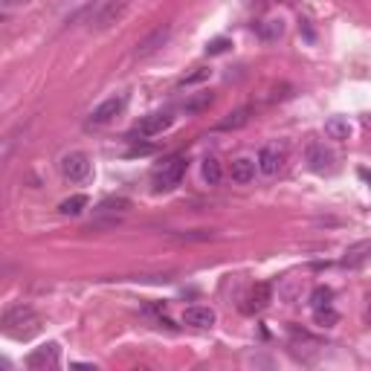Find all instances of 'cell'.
Instances as JSON below:
<instances>
[{"label": "cell", "mask_w": 371, "mask_h": 371, "mask_svg": "<svg viewBox=\"0 0 371 371\" xmlns=\"http://www.w3.org/2000/svg\"><path fill=\"white\" fill-rule=\"evenodd\" d=\"M201 174H203V180H206L209 186H217V183L224 180V168H221V163H217V157H203Z\"/></svg>", "instance_id": "obj_18"}, {"label": "cell", "mask_w": 371, "mask_h": 371, "mask_svg": "<svg viewBox=\"0 0 371 371\" xmlns=\"http://www.w3.org/2000/svg\"><path fill=\"white\" fill-rule=\"evenodd\" d=\"M125 12H128V0H102V4H96V9L87 15V24L96 32L111 29L114 24H119L125 18Z\"/></svg>", "instance_id": "obj_3"}, {"label": "cell", "mask_w": 371, "mask_h": 371, "mask_svg": "<svg viewBox=\"0 0 371 371\" xmlns=\"http://www.w3.org/2000/svg\"><path fill=\"white\" fill-rule=\"evenodd\" d=\"M0 4H4V9H12V6H18L20 0H0Z\"/></svg>", "instance_id": "obj_28"}, {"label": "cell", "mask_w": 371, "mask_h": 371, "mask_svg": "<svg viewBox=\"0 0 371 371\" xmlns=\"http://www.w3.org/2000/svg\"><path fill=\"white\" fill-rule=\"evenodd\" d=\"M229 47H232L229 38H215V41H209L206 55H224V53H229Z\"/></svg>", "instance_id": "obj_26"}, {"label": "cell", "mask_w": 371, "mask_h": 371, "mask_svg": "<svg viewBox=\"0 0 371 371\" xmlns=\"http://www.w3.org/2000/svg\"><path fill=\"white\" fill-rule=\"evenodd\" d=\"M212 76V70L209 67H198L194 73H189L186 79H180V87H191V84H201V81H206Z\"/></svg>", "instance_id": "obj_25"}, {"label": "cell", "mask_w": 371, "mask_h": 371, "mask_svg": "<svg viewBox=\"0 0 371 371\" xmlns=\"http://www.w3.org/2000/svg\"><path fill=\"white\" fill-rule=\"evenodd\" d=\"M171 238H174V241L191 244V241H212L215 232H209V229H191V232H171Z\"/></svg>", "instance_id": "obj_23"}, {"label": "cell", "mask_w": 371, "mask_h": 371, "mask_svg": "<svg viewBox=\"0 0 371 371\" xmlns=\"http://www.w3.org/2000/svg\"><path fill=\"white\" fill-rule=\"evenodd\" d=\"M171 122H174V116H171L168 111L148 114V116L140 119V125L134 128V134H137V137H157V134H163V130L171 128Z\"/></svg>", "instance_id": "obj_9"}, {"label": "cell", "mask_w": 371, "mask_h": 371, "mask_svg": "<svg viewBox=\"0 0 371 371\" xmlns=\"http://www.w3.org/2000/svg\"><path fill=\"white\" fill-rule=\"evenodd\" d=\"M304 163H308L311 171L325 174V171H331V168H334V154H331V151L325 148L322 142H311L308 151H304Z\"/></svg>", "instance_id": "obj_10"}, {"label": "cell", "mask_w": 371, "mask_h": 371, "mask_svg": "<svg viewBox=\"0 0 371 371\" xmlns=\"http://www.w3.org/2000/svg\"><path fill=\"white\" fill-rule=\"evenodd\" d=\"M255 171H258V163H255V160H250V157H238V160L229 166V177H232V183L247 186V183L255 180Z\"/></svg>", "instance_id": "obj_13"}, {"label": "cell", "mask_w": 371, "mask_h": 371, "mask_svg": "<svg viewBox=\"0 0 371 371\" xmlns=\"http://www.w3.org/2000/svg\"><path fill=\"white\" fill-rule=\"evenodd\" d=\"M38 328H41V319L29 304H15V308L4 313V331L15 339H29L32 334H38Z\"/></svg>", "instance_id": "obj_1"}, {"label": "cell", "mask_w": 371, "mask_h": 371, "mask_svg": "<svg viewBox=\"0 0 371 371\" xmlns=\"http://www.w3.org/2000/svg\"><path fill=\"white\" fill-rule=\"evenodd\" d=\"M171 32H174V24H160V27H154L151 29L140 43H137V50H134V58H140V61H145V58H151V55H157L166 43H168V38H171Z\"/></svg>", "instance_id": "obj_4"}, {"label": "cell", "mask_w": 371, "mask_h": 371, "mask_svg": "<svg viewBox=\"0 0 371 371\" xmlns=\"http://www.w3.org/2000/svg\"><path fill=\"white\" fill-rule=\"evenodd\" d=\"M360 177H363V180H368V183H371V171H368V168H360Z\"/></svg>", "instance_id": "obj_29"}, {"label": "cell", "mask_w": 371, "mask_h": 371, "mask_svg": "<svg viewBox=\"0 0 371 371\" xmlns=\"http://www.w3.org/2000/svg\"><path fill=\"white\" fill-rule=\"evenodd\" d=\"M125 104H128L125 96H111V99H104L99 107H93V114H90V119H87V125H90V128L107 125L114 116H119V114L125 111Z\"/></svg>", "instance_id": "obj_7"}, {"label": "cell", "mask_w": 371, "mask_h": 371, "mask_svg": "<svg viewBox=\"0 0 371 371\" xmlns=\"http://www.w3.org/2000/svg\"><path fill=\"white\" fill-rule=\"evenodd\" d=\"M281 35H285V20H281V18H267L264 24H258V38H261V41L273 43V41H278Z\"/></svg>", "instance_id": "obj_16"}, {"label": "cell", "mask_w": 371, "mask_h": 371, "mask_svg": "<svg viewBox=\"0 0 371 371\" xmlns=\"http://www.w3.org/2000/svg\"><path fill=\"white\" fill-rule=\"evenodd\" d=\"M270 302H273V288L261 281V285H255V288L250 290V296H247L244 304H241V311H244V313H258V311H264Z\"/></svg>", "instance_id": "obj_12"}, {"label": "cell", "mask_w": 371, "mask_h": 371, "mask_svg": "<svg viewBox=\"0 0 371 371\" xmlns=\"http://www.w3.org/2000/svg\"><path fill=\"white\" fill-rule=\"evenodd\" d=\"M212 102H215V96H212V93H198L194 99H189V102L183 104V111H186L189 116L203 114V111H209V107H212Z\"/></svg>", "instance_id": "obj_19"}, {"label": "cell", "mask_w": 371, "mask_h": 371, "mask_svg": "<svg viewBox=\"0 0 371 371\" xmlns=\"http://www.w3.org/2000/svg\"><path fill=\"white\" fill-rule=\"evenodd\" d=\"M285 160H288V151H285V145H278V142H270V145H264L258 151V171L264 174V177H276V174L281 171V166H285Z\"/></svg>", "instance_id": "obj_6"}, {"label": "cell", "mask_w": 371, "mask_h": 371, "mask_svg": "<svg viewBox=\"0 0 371 371\" xmlns=\"http://www.w3.org/2000/svg\"><path fill=\"white\" fill-rule=\"evenodd\" d=\"M325 134H328V140L342 142V140L351 137V125H348V119H342V116H331L325 122Z\"/></svg>", "instance_id": "obj_17"}, {"label": "cell", "mask_w": 371, "mask_h": 371, "mask_svg": "<svg viewBox=\"0 0 371 371\" xmlns=\"http://www.w3.org/2000/svg\"><path fill=\"white\" fill-rule=\"evenodd\" d=\"M250 116H252V107H238V111L227 114L221 122H217V130H238V128L250 125Z\"/></svg>", "instance_id": "obj_15"}, {"label": "cell", "mask_w": 371, "mask_h": 371, "mask_svg": "<svg viewBox=\"0 0 371 371\" xmlns=\"http://www.w3.org/2000/svg\"><path fill=\"white\" fill-rule=\"evenodd\" d=\"M313 322L322 325V328H334L339 322V313L334 311V304H325V308H313Z\"/></svg>", "instance_id": "obj_20"}, {"label": "cell", "mask_w": 371, "mask_h": 371, "mask_svg": "<svg viewBox=\"0 0 371 371\" xmlns=\"http://www.w3.org/2000/svg\"><path fill=\"white\" fill-rule=\"evenodd\" d=\"M189 168V157L186 154H174L168 157L157 171H154V191H171V189H177L180 180H183V174Z\"/></svg>", "instance_id": "obj_2"}, {"label": "cell", "mask_w": 371, "mask_h": 371, "mask_svg": "<svg viewBox=\"0 0 371 371\" xmlns=\"http://www.w3.org/2000/svg\"><path fill=\"white\" fill-rule=\"evenodd\" d=\"M130 209V201L128 198H107V201H102L99 206H96V212L99 215H122V212H128Z\"/></svg>", "instance_id": "obj_21"}, {"label": "cell", "mask_w": 371, "mask_h": 371, "mask_svg": "<svg viewBox=\"0 0 371 371\" xmlns=\"http://www.w3.org/2000/svg\"><path fill=\"white\" fill-rule=\"evenodd\" d=\"M331 299H334V290L325 288V285H319V288L311 293V308H325V304H331Z\"/></svg>", "instance_id": "obj_24"}, {"label": "cell", "mask_w": 371, "mask_h": 371, "mask_svg": "<svg viewBox=\"0 0 371 371\" xmlns=\"http://www.w3.org/2000/svg\"><path fill=\"white\" fill-rule=\"evenodd\" d=\"M215 322H217V313L212 308H206V304H191V308L183 311V325H189V328L206 331Z\"/></svg>", "instance_id": "obj_11"}, {"label": "cell", "mask_w": 371, "mask_h": 371, "mask_svg": "<svg viewBox=\"0 0 371 371\" xmlns=\"http://www.w3.org/2000/svg\"><path fill=\"white\" fill-rule=\"evenodd\" d=\"M157 151V145H151V142H140V145H134L128 151V157H148V154H154Z\"/></svg>", "instance_id": "obj_27"}, {"label": "cell", "mask_w": 371, "mask_h": 371, "mask_svg": "<svg viewBox=\"0 0 371 371\" xmlns=\"http://www.w3.org/2000/svg\"><path fill=\"white\" fill-rule=\"evenodd\" d=\"M58 171L64 180L70 183H81L90 177V157L84 154V151H70V154H64L61 163H58Z\"/></svg>", "instance_id": "obj_5"}, {"label": "cell", "mask_w": 371, "mask_h": 371, "mask_svg": "<svg viewBox=\"0 0 371 371\" xmlns=\"http://www.w3.org/2000/svg\"><path fill=\"white\" fill-rule=\"evenodd\" d=\"M84 209H87V194H73V198L61 201V206H58L61 215H81Z\"/></svg>", "instance_id": "obj_22"}, {"label": "cell", "mask_w": 371, "mask_h": 371, "mask_svg": "<svg viewBox=\"0 0 371 371\" xmlns=\"http://www.w3.org/2000/svg\"><path fill=\"white\" fill-rule=\"evenodd\" d=\"M58 357H61L58 342H47V345L35 348V351L27 357V368H32V371H47V368H55V365H58Z\"/></svg>", "instance_id": "obj_8"}, {"label": "cell", "mask_w": 371, "mask_h": 371, "mask_svg": "<svg viewBox=\"0 0 371 371\" xmlns=\"http://www.w3.org/2000/svg\"><path fill=\"white\" fill-rule=\"evenodd\" d=\"M368 258H371V241H357V244H351L345 250L342 264L345 267H363Z\"/></svg>", "instance_id": "obj_14"}]
</instances>
